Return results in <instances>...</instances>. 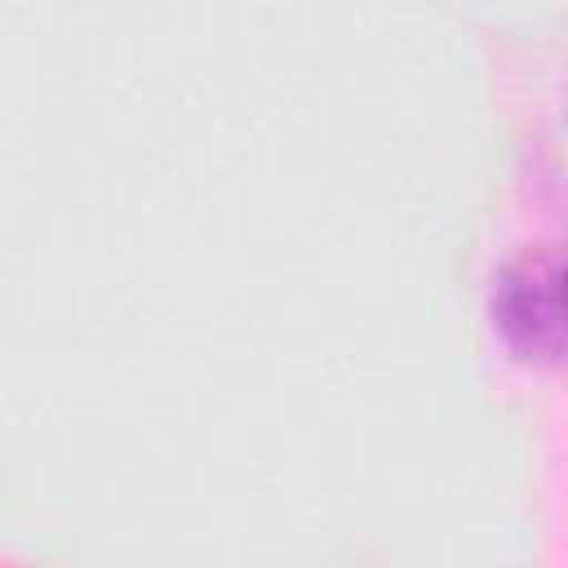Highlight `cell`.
<instances>
[{
    "instance_id": "1",
    "label": "cell",
    "mask_w": 568,
    "mask_h": 568,
    "mask_svg": "<svg viewBox=\"0 0 568 568\" xmlns=\"http://www.w3.org/2000/svg\"><path fill=\"white\" fill-rule=\"evenodd\" d=\"M497 328L528 359L568 355V248L519 262L497 288Z\"/></svg>"
}]
</instances>
